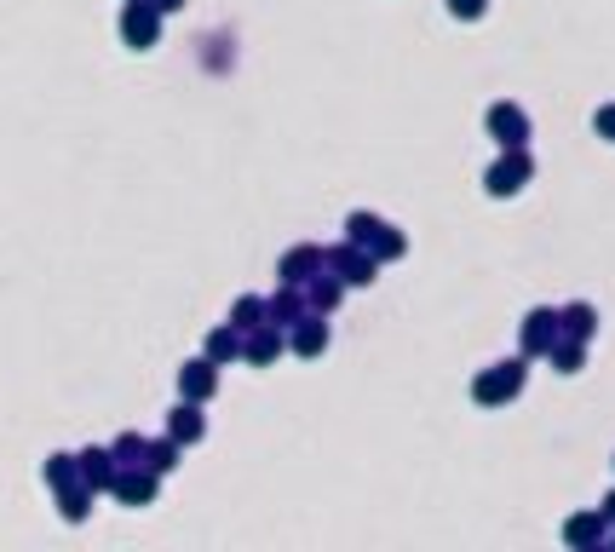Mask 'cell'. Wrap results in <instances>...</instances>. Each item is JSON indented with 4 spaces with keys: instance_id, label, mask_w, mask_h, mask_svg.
Listing matches in <instances>:
<instances>
[{
    "instance_id": "6da1fadb",
    "label": "cell",
    "mask_w": 615,
    "mask_h": 552,
    "mask_svg": "<svg viewBox=\"0 0 615 552\" xmlns=\"http://www.w3.org/2000/svg\"><path fill=\"white\" fill-rule=\"evenodd\" d=\"M518 391H524V357L495 363L489 374H478V380H472V403H483V409H501V403H512Z\"/></svg>"
},
{
    "instance_id": "7a4b0ae2",
    "label": "cell",
    "mask_w": 615,
    "mask_h": 552,
    "mask_svg": "<svg viewBox=\"0 0 615 552\" xmlns=\"http://www.w3.org/2000/svg\"><path fill=\"white\" fill-rule=\"evenodd\" d=\"M322 271H334L345 288H363V282L380 276V259L368 248H357V242H340V248H322Z\"/></svg>"
},
{
    "instance_id": "3957f363",
    "label": "cell",
    "mask_w": 615,
    "mask_h": 552,
    "mask_svg": "<svg viewBox=\"0 0 615 552\" xmlns=\"http://www.w3.org/2000/svg\"><path fill=\"white\" fill-rule=\"evenodd\" d=\"M529 179H535V161H529L524 144H512V150H506L489 173H483V190H489V196H518Z\"/></svg>"
},
{
    "instance_id": "277c9868",
    "label": "cell",
    "mask_w": 615,
    "mask_h": 552,
    "mask_svg": "<svg viewBox=\"0 0 615 552\" xmlns=\"http://www.w3.org/2000/svg\"><path fill=\"white\" fill-rule=\"evenodd\" d=\"M121 41L133 46V52H150L161 41V12L150 0H127L121 6Z\"/></svg>"
},
{
    "instance_id": "5b68a950",
    "label": "cell",
    "mask_w": 615,
    "mask_h": 552,
    "mask_svg": "<svg viewBox=\"0 0 615 552\" xmlns=\"http://www.w3.org/2000/svg\"><path fill=\"white\" fill-rule=\"evenodd\" d=\"M110 495L121 506H150L161 495V472H150V466H115Z\"/></svg>"
},
{
    "instance_id": "8992f818",
    "label": "cell",
    "mask_w": 615,
    "mask_h": 552,
    "mask_svg": "<svg viewBox=\"0 0 615 552\" xmlns=\"http://www.w3.org/2000/svg\"><path fill=\"white\" fill-rule=\"evenodd\" d=\"M282 351H288V328H276V322H259V328L242 334V363L253 368H271Z\"/></svg>"
},
{
    "instance_id": "52a82bcc",
    "label": "cell",
    "mask_w": 615,
    "mask_h": 552,
    "mask_svg": "<svg viewBox=\"0 0 615 552\" xmlns=\"http://www.w3.org/2000/svg\"><path fill=\"white\" fill-rule=\"evenodd\" d=\"M179 397L184 403H213V397H219V363H213V357L184 363L179 368Z\"/></svg>"
},
{
    "instance_id": "ba28073f",
    "label": "cell",
    "mask_w": 615,
    "mask_h": 552,
    "mask_svg": "<svg viewBox=\"0 0 615 552\" xmlns=\"http://www.w3.org/2000/svg\"><path fill=\"white\" fill-rule=\"evenodd\" d=\"M288 351H294V357H322V351H328V322H322V311H305V317L288 328Z\"/></svg>"
},
{
    "instance_id": "9c48e42d",
    "label": "cell",
    "mask_w": 615,
    "mask_h": 552,
    "mask_svg": "<svg viewBox=\"0 0 615 552\" xmlns=\"http://www.w3.org/2000/svg\"><path fill=\"white\" fill-rule=\"evenodd\" d=\"M489 138H495L501 150L529 144V115L518 110V104H495V110H489Z\"/></svg>"
},
{
    "instance_id": "30bf717a",
    "label": "cell",
    "mask_w": 615,
    "mask_h": 552,
    "mask_svg": "<svg viewBox=\"0 0 615 552\" xmlns=\"http://www.w3.org/2000/svg\"><path fill=\"white\" fill-rule=\"evenodd\" d=\"M75 472H81V483H87L92 495H104V489L115 483V455L92 443V449H81V455H75Z\"/></svg>"
},
{
    "instance_id": "8fae6325",
    "label": "cell",
    "mask_w": 615,
    "mask_h": 552,
    "mask_svg": "<svg viewBox=\"0 0 615 552\" xmlns=\"http://www.w3.org/2000/svg\"><path fill=\"white\" fill-rule=\"evenodd\" d=\"M305 311H311V305H305V294H299V282H282V288L265 299V322H276V328H294Z\"/></svg>"
},
{
    "instance_id": "7c38bea8",
    "label": "cell",
    "mask_w": 615,
    "mask_h": 552,
    "mask_svg": "<svg viewBox=\"0 0 615 552\" xmlns=\"http://www.w3.org/2000/svg\"><path fill=\"white\" fill-rule=\"evenodd\" d=\"M167 437H173L179 449H190V443H202V437H207L202 403H184V397H179V409L167 414Z\"/></svg>"
},
{
    "instance_id": "4fadbf2b",
    "label": "cell",
    "mask_w": 615,
    "mask_h": 552,
    "mask_svg": "<svg viewBox=\"0 0 615 552\" xmlns=\"http://www.w3.org/2000/svg\"><path fill=\"white\" fill-rule=\"evenodd\" d=\"M317 271H322V248H311V242H305V248H288L282 259H276V276H282V282H299V288H305Z\"/></svg>"
},
{
    "instance_id": "5bb4252c",
    "label": "cell",
    "mask_w": 615,
    "mask_h": 552,
    "mask_svg": "<svg viewBox=\"0 0 615 552\" xmlns=\"http://www.w3.org/2000/svg\"><path fill=\"white\" fill-rule=\"evenodd\" d=\"M340 299H345V282L334 271H317L305 282V305H311V311H340Z\"/></svg>"
},
{
    "instance_id": "9a60e30c",
    "label": "cell",
    "mask_w": 615,
    "mask_h": 552,
    "mask_svg": "<svg viewBox=\"0 0 615 552\" xmlns=\"http://www.w3.org/2000/svg\"><path fill=\"white\" fill-rule=\"evenodd\" d=\"M58 495V512H64V524H87V512H92V489L81 478L64 483V489H52Z\"/></svg>"
},
{
    "instance_id": "2e32d148",
    "label": "cell",
    "mask_w": 615,
    "mask_h": 552,
    "mask_svg": "<svg viewBox=\"0 0 615 552\" xmlns=\"http://www.w3.org/2000/svg\"><path fill=\"white\" fill-rule=\"evenodd\" d=\"M558 340V311H529L524 317V351H547Z\"/></svg>"
},
{
    "instance_id": "e0dca14e",
    "label": "cell",
    "mask_w": 615,
    "mask_h": 552,
    "mask_svg": "<svg viewBox=\"0 0 615 552\" xmlns=\"http://www.w3.org/2000/svg\"><path fill=\"white\" fill-rule=\"evenodd\" d=\"M564 541H570V547H598V541H604V512L570 518V524H564Z\"/></svg>"
},
{
    "instance_id": "ac0fdd59",
    "label": "cell",
    "mask_w": 615,
    "mask_h": 552,
    "mask_svg": "<svg viewBox=\"0 0 615 552\" xmlns=\"http://www.w3.org/2000/svg\"><path fill=\"white\" fill-rule=\"evenodd\" d=\"M207 357H213V363H242V328H213V334H207Z\"/></svg>"
},
{
    "instance_id": "d6986e66",
    "label": "cell",
    "mask_w": 615,
    "mask_h": 552,
    "mask_svg": "<svg viewBox=\"0 0 615 552\" xmlns=\"http://www.w3.org/2000/svg\"><path fill=\"white\" fill-rule=\"evenodd\" d=\"M558 328H564L570 340H593L598 334V311L593 305H570V311H558Z\"/></svg>"
},
{
    "instance_id": "ffe728a7",
    "label": "cell",
    "mask_w": 615,
    "mask_h": 552,
    "mask_svg": "<svg viewBox=\"0 0 615 552\" xmlns=\"http://www.w3.org/2000/svg\"><path fill=\"white\" fill-rule=\"evenodd\" d=\"M368 253H374V259H403V253H409V236H403V230H391V225H380L374 236H368Z\"/></svg>"
},
{
    "instance_id": "44dd1931",
    "label": "cell",
    "mask_w": 615,
    "mask_h": 552,
    "mask_svg": "<svg viewBox=\"0 0 615 552\" xmlns=\"http://www.w3.org/2000/svg\"><path fill=\"white\" fill-rule=\"evenodd\" d=\"M144 466L167 478V472L179 466V443H173V437H156V443H144Z\"/></svg>"
},
{
    "instance_id": "7402d4cb",
    "label": "cell",
    "mask_w": 615,
    "mask_h": 552,
    "mask_svg": "<svg viewBox=\"0 0 615 552\" xmlns=\"http://www.w3.org/2000/svg\"><path fill=\"white\" fill-rule=\"evenodd\" d=\"M259 322H265V299H259V294H242L236 305H230V328H242V334H248V328H259Z\"/></svg>"
},
{
    "instance_id": "603a6c76",
    "label": "cell",
    "mask_w": 615,
    "mask_h": 552,
    "mask_svg": "<svg viewBox=\"0 0 615 552\" xmlns=\"http://www.w3.org/2000/svg\"><path fill=\"white\" fill-rule=\"evenodd\" d=\"M144 443L150 437H138V432H121L110 443V455H115V466H144Z\"/></svg>"
},
{
    "instance_id": "cb8c5ba5",
    "label": "cell",
    "mask_w": 615,
    "mask_h": 552,
    "mask_svg": "<svg viewBox=\"0 0 615 552\" xmlns=\"http://www.w3.org/2000/svg\"><path fill=\"white\" fill-rule=\"evenodd\" d=\"M547 357L558 363V374H575V368H581V340H552Z\"/></svg>"
},
{
    "instance_id": "d4e9b609",
    "label": "cell",
    "mask_w": 615,
    "mask_h": 552,
    "mask_svg": "<svg viewBox=\"0 0 615 552\" xmlns=\"http://www.w3.org/2000/svg\"><path fill=\"white\" fill-rule=\"evenodd\" d=\"M374 230H380V219H374V213H363V207H357V213L345 219V242H357V248H368V236H374Z\"/></svg>"
},
{
    "instance_id": "484cf974",
    "label": "cell",
    "mask_w": 615,
    "mask_h": 552,
    "mask_svg": "<svg viewBox=\"0 0 615 552\" xmlns=\"http://www.w3.org/2000/svg\"><path fill=\"white\" fill-rule=\"evenodd\" d=\"M81 472H75V455H46V483L52 489H64V483H75Z\"/></svg>"
},
{
    "instance_id": "4316f807",
    "label": "cell",
    "mask_w": 615,
    "mask_h": 552,
    "mask_svg": "<svg viewBox=\"0 0 615 552\" xmlns=\"http://www.w3.org/2000/svg\"><path fill=\"white\" fill-rule=\"evenodd\" d=\"M483 6H489V0H449V12H455L460 23H472V18H483Z\"/></svg>"
},
{
    "instance_id": "83f0119b",
    "label": "cell",
    "mask_w": 615,
    "mask_h": 552,
    "mask_svg": "<svg viewBox=\"0 0 615 552\" xmlns=\"http://www.w3.org/2000/svg\"><path fill=\"white\" fill-rule=\"evenodd\" d=\"M593 127H598L604 138H615V104H604V110L593 115Z\"/></svg>"
},
{
    "instance_id": "f1b7e54d",
    "label": "cell",
    "mask_w": 615,
    "mask_h": 552,
    "mask_svg": "<svg viewBox=\"0 0 615 552\" xmlns=\"http://www.w3.org/2000/svg\"><path fill=\"white\" fill-rule=\"evenodd\" d=\"M150 6H156V12H161V18H167V12H179V6H184V0H150Z\"/></svg>"
},
{
    "instance_id": "f546056e",
    "label": "cell",
    "mask_w": 615,
    "mask_h": 552,
    "mask_svg": "<svg viewBox=\"0 0 615 552\" xmlns=\"http://www.w3.org/2000/svg\"><path fill=\"white\" fill-rule=\"evenodd\" d=\"M604 518H615V495H610V501H604Z\"/></svg>"
}]
</instances>
